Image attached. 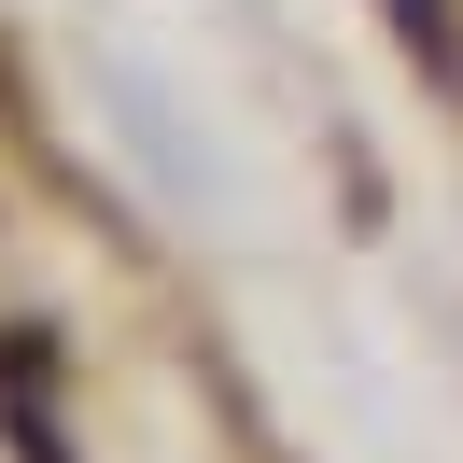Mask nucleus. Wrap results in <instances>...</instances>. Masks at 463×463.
I'll return each instance as SVG.
<instances>
[{
  "instance_id": "nucleus-1",
  "label": "nucleus",
  "mask_w": 463,
  "mask_h": 463,
  "mask_svg": "<svg viewBox=\"0 0 463 463\" xmlns=\"http://www.w3.org/2000/svg\"><path fill=\"white\" fill-rule=\"evenodd\" d=\"M379 14H393V43L435 71V85H463V43H449V14H435V0H379Z\"/></svg>"
}]
</instances>
